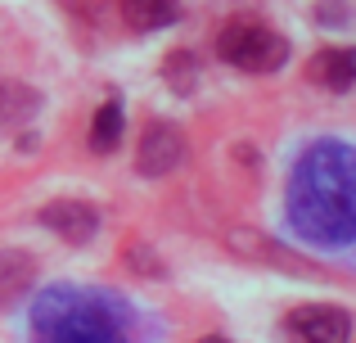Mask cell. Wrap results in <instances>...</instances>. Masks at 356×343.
Wrapping results in <instances>:
<instances>
[{"label": "cell", "mask_w": 356, "mask_h": 343, "mask_svg": "<svg viewBox=\"0 0 356 343\" xmlns=\"http://www.w3.org/2000/svg\"><path fill=\"white\" fill-rule=\"evenodd\" d=\"M289 226L321 248L356 244V150L316 141L289 172Z\"/></svg>", "instance_id": "obj_1"}, {"label": "cell", "mask_w": 356, "mask_h": 343, "mask_svg": "<svg viewBox=\"0 0 356 343\" xmlns=\"http://www.w3.org/2000/svg\"><path fill=\"white\" fill-rule=\"evenodd\" d=\"M36 343H127L122 312L86 289H50L32 312Z\"/></svg>", "instance_id": "obj_2"}, {"label": "cell", "mask_w": 356, "mask_h": 343, "mask_svg": "<svg viewBox=\"0 0 356 343\" xmlns=\"http://www.w3.org/2000/svg\"><path fill=\"white\" fill-rule=\"evenodd\" d=\"M217 54L230 68H243V72H275L289 59V45L280 32H270L261 23H230L217 36Z\"/></svg>", "instance_id": "obj_3"}, {"label": "cell", "mask_w": 356, "mask_h": 343, "mask_svg": "<svg viewBox=\"0 0 356 343\" xmlns=\"http://www.w3.org/2000/svg\"><path fill=\"white\" fill-rule=\"evenodd\" d=\"M185 159V136L176 131L172 122H154L145 131V141H140V154H136V168L145 176H167L176 172Z\"/></svg>", "instance_id": "obj_4"}, {"label": "cell", "mask_w": 356, "mask_h": 343, "mask_svg": "<svg viewBox=\"0 0 356 343\" xmlns=\"http://www.w3.org/2000/svg\"><path fill=\"white\" fill-rule=\"evenodd\" d=\"M289 330H293L302 343H348L352 339V317L339 308H298L289 317Z\"/></svg>", "instance_id": "obj_5"}, {"label": "cell", "mask_w": 356, "mask_h": 343, "mask_svg": "<svg viewBox=\"0 0 356 343\" xmlns=\"http://www.w3.org/2000/svg\"><path fill=\"white\" fill-rule=\"evenodd\" d=\"M41 226L63 235L68 244H86L90 235L99 230V212L90 203H77V199H59V203H45L41 208Z\"/></svg>", "instance_id": "obj_6"}, {"label": "cell", "mask_w": 356, "mask_h": 343, "mask_svg": "<svg viewBox=\"0 0 356 343\" xmlns=\"http://www.w3.org/2000/svg\"><path fill=\"white\" fill-rule=\"evenodd\" d=\"M307 77L330 86V90L356 86V45H330V50H321L312 59V68H307Z\"/></svg>", "instance_id": "obj_7"}, {"label": "cell", "mask_w": 356, "mask_h": 343, "mask_svg": "<svg viewBox=\"0 0 356 343\" xmlns=\"http://www.w3.org/2000/svg\"><path fill=\"white\" fill-rule=\"evenodd\" d=\"M32 276H36V266L23 248H0V308H14L27 294Z\"/></svg>", "instance_id": "obj_8"}, {"label": "cell", "mask_w": 356, "mask_h": 343, "mask_svg": "<svg viewBox=\"0 0 356 343\" xmlns=\"http://www.w3.org/2000/svg\"><path fill=\"white\" fill-rule=\"evenodd\" d=\"M176 0H122V18L136 32H158V27L176 23Z\"/></svg>", "instance_id": "obj_9"}, {"label": "cell", "mask_w": 356, "mask_h": 343, "mask_svg": "<svg viewBox=\"0 0 356 343\" xmlns=\"http://www.w3.org/2000/svg\"><path fill=\"white\" fill-rule=\"evenodd\" d=\"M118 145H122V104L108 99V104L95 113V122H90V150L95 154H113Z\"/></svg>", "instance_id": "obj_10"}, {"label": "cell", "mask_w": 356, "mask_h": 343, "mask_svg": "<svg viewBox=\"0 0 356 343\" xmlns=\"http://www.w3.org/2000/svg\"><path fill=\"white\" fill-rule=\"evenodd\" d=\"M199 343H230V339H221V335H208V339H199Z\"/></svg>", "instance_id": "obj_11"}, {"label": "cell", "mask_w": 356, "mask_h": 343, "mask_svg": "<svg viewBox=\"0 0 356 343\" xmlns=\"http://www.w3.org/2000/svg\"><path fill=\"white\" fill-rule=\"evenodd\" d=\"M5 90H9V86H0V99H5Z\"/></svg>", "instance_id": "obj_12"}]
</instances>
